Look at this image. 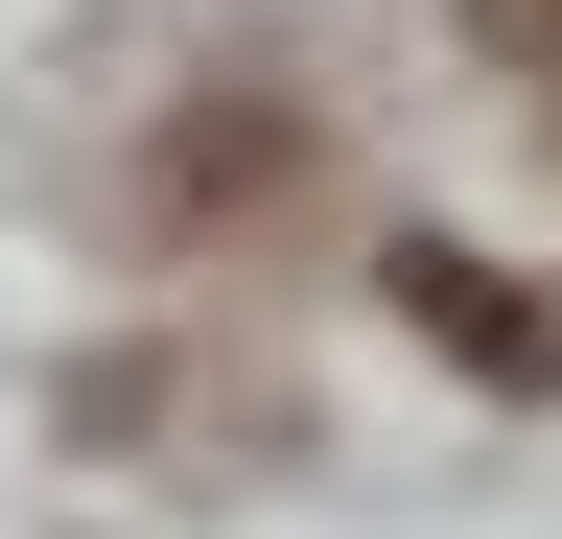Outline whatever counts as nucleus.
<instances>
[{"label":"nucleus","mask_w":562,"mask_h":539,"mask_svg":"<svg viewBox=\"0 0 562 539\" xmlns=\"http://www.w3.org/2000/svg\"><path fill=\"white\" fill-rule=\"evenodd\" d=\"M398 328H422V352H469L492 398H539V375H562V328L492 282V258H446V235H398Z\"/></svg>","instance_id":"f257e3e1"},{"label":"nucleus","mask_w":562,"mask_h":539,"mask_svg":"<svg viewBox=\"0 0 562 539\" xmlns=\"http://www.w3.org/2000/svg\"><path fill=\"white\" fill-rule=\"evenodd\" d=\"M492 47H516V71H562V0H492Z\"/></svg>","instance_id":"f03ea898"}]
</instances>
